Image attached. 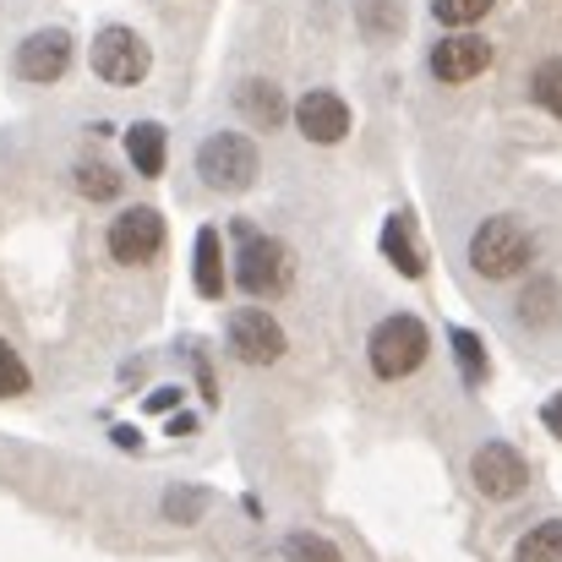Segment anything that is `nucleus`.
Segmentation results:
<instances>
[{
	"label": "nucleus",
	"mask_w": 562,
	"mask_h": 562,
	"mask_svg": "<svg viewBox=\"0 0 562 562\" xmlns=\"http://www.w3.org/2000/svg\"><path fill=\"white\" fill-rule=\"evenodd\" d=\"M279 552H284V562H345V552L328 536H317V530H290Z\"/></svg>",
	"instance_id": "4be33fe9"
},
{
	"label": "nucleus",
	"mask_w": 562,
	"mask_h": 562,
	"mask_svg": "<svg viewBox=\"0 0 562 562\" xmlns=\"http://www.w3.org/2000/svg\"><path fill=\"white\" fill-rule=\"evenodd\" d=\"M530 104L547 110L552 121H562V55L536 60V71H530Z\"/></svg>",
	"instance_id": "6ab92c4d"
},
{
	"label": "nucleus",
	"mask_w": 562,
	"mask_h": 562,
	"mask_svg": "<svg viewBox=\"0 0 562 562\" xmlns=\"http://www.w3.org/2000/svg\"><path fill=\"white\" fill-rule=\"evenodd\" d=\"M530 481H536V464L525 459V448H514L503 437H492L470 453V486L486 503H519L530 492Z\"/></svg>",
	"instance_id": "39448f33"
},
{
	"label": "nucleus",
	"mask_w": 562,
	"mask_h": 562,
	"mask_svg": "<svg viewBox=\"0 0 562 562\" xmlns=\"http://www.w3.org/2000/svg\"><path fill=\"white\" fill-rule=\"evenodd\" d=\"M77 191H82L88 202H115V196H121V176H115L110 165H99V159H82V165H77Z\"/></svg>",
	"instance_id": "b1692460"
},
{
	"label": "nucleus",
	"mask_w": 562,
	"mask_h": 562,
	"mask_svg": "<svg viewBox=\"0 0 562 562\" xmlns=\"http://www.w3.org/2000/svg\"><path fill=\"white\" fill-rule=\"evenodd\" d=\"M110 257L126 262V268H143L165 251V213L159 207H121L110 218V235H104Z\"/></svg>",
	"instance_id": "6e6552de"
},
{
	"label": "nucleus",
	"mask_w": 562,
	"mask_h": 562,
	"mask_svg": "<svg viewBox=\"0 0 562 562\" xmlns=\"http://www.w3.org/2000/svg\"><path fill=\"white\" fill-rule=\"evenodd\" d=\"M229 235H235V268H229V279H235L251 301H279V295L295 284V251H290L279 235L251 229L246 218H235Z\"/></svg>",
	"instance_id": "f03ea898"
},
{
	"label": "nucleus",
	"mask_w": 562,
	"mask_h": 562,
	"mask_svg": "<svg viewBox=\"0 0 562 562\" xmlns=\"http://www.w3.org/2000/svg\"><path fill=\"white\" fill-rule=\"evenodd\" d=\"M27 382H33V376H27V367H22V356L0 339V398H22Z\"/></svg>",
	"instance_id": "393cba45"
},
{
	"label": "nucleus",
	"mask_w": 562,
	"mask_h": 562,
	"mask_svg": "<svg viewBox=\"0 0 562 562\" xmlns=\"http://www.w3.org/2000/svg\"><path fill=\"white\" fill-rule=\"evenodd\" d=\"M191 431H196V415H187V409L170 415V437H191Z\"/></svg>",
	"instance_id": "cd10ccee"
},
{
	"label": "nucleus",
	"mask_w": 562,
	"mask_h": 562,
	"mask_svg": "<svg viewBox=\"0 0 562 562\" xmlns=\"http://www.w3.org/2000/svg\"><path fill=\"white\" fill-rule=\"evenodd\" d=\"M464 257H470V273H475V279H486V284H514V279H525V273L541 262V235H536L530 218H519V213H492V218L475 224Z\"/></svg>",
	"instance_id": "f257e3e1"
},
{
	"label": "nucleus",
	"mask_w": 562,
	"mask_h": 562,
	"mask_svg": "<svg viewBox=\"0 0 562 562\" xmlns=\"http://www.w3.org/2000/svg\"><path fill=\"white\" fill-rule=\"evenodd\" d=\"M126 159H132V170H137L143 181H159L165 165H170V132H165L159 121L126 126Z\"/></svg>",
	"instance_id": "dca6fc26"
},
{
	"label": "nucleus",
	"mask_w": 562,
	"mask_h": 562,
	"mask_svg": "<svg viewBox=\"0 0 562 562\" xmlns=\"http://www.w3.org/2000/svg\"><path fill=\"white\" fill-rule=\"evenodd\" d=\"M181 398H187V387L165 382V387H154V393H148V409H154V415H170V409H176Z\"/></svg>",
	"instance_id": "a878e982"
},
{
	"label": "nucleus",
	"mask_w": 562,
	"mask_h": 562,
	"mask_svg": "<svg viewBox=\"0 0 562 562\" xmlns=\"http://www.w3.org/2000/svg\"><path fill=\"white\" fill-rule=\"evenodd\" d=\"M514 323L530 328V334H547L562 323V284L552 273H536L519 295H514Z\"/></svg>",
	"instance_id": "ddd939ff"
},
{
	"label": "nucleus",
	"mask_w": 562,
	"mask_h": 562,
	"mask_svg": "<svg viewBox=\"0 0 562 562\" xmlns=\"http://www.w3.org/2000/svg\"><path fill=\"white\" fill-rule=\"evenodd\" d=\"M88 60H93V77L110 82V88H137V82L154 71V49H148V38H143L137 27H121V22H110V27L93 33Z\"/></svg>",
	"instance_id": "423d86ee"
},
{
	"label": "nucleus",
	"mask_w": 562,
	"mask_h": 562,
	"mask_svg": "<svg viewBox=\"0 0 562 562\" xmlns=\"http://www.w3.org/2000/svg\"><path fill=\"white\" fill-rule=\"evenodd\" d=\"M492 38H481V33H448V38H437L431 44V55H426V71L437 77V82H448V88H459V82H475L486 66H492Z\"/></svg>",
	"instance_id": "9d476101"
},
{
	"label": "nucleus",
	"mask_w": 562,
	"mask_h": 562,
	"mask_svg": "<svg viewBox=\"0 0 562 562\" xmlns=\"http://www.w3.org/2000/svg\"><path fill=\"white\" fill-rule=\"evenodd\" d=\"M235 110H240L257 132H279V126L290 121V99H284L279 82H268V77H246V82L235 88Z\"/></svg>",
	"instance_id": "4468645a"
},
{
	"label": "nucleus",
	"mask_w": 562,
	"mask_h": 562,
	"mask_svg": "<svg viewBox=\"0 0 562 562\" xmlns=\"http://www.w3.org/2000/svg\"><path fill=\"white\" fill-rule=\"evenodd\" d=\"M448 350H453V367L470 387H486L492 382V356H486V339L475 328H448Z\"/></svg>",
	"instance_id": "f3484780"
},
{
	"label": "nucleus",
	"mask_w": 562,
	"mask_h": 562,
	"mask_svg": "<svg viewBox=\"0 0 562 562\" xmlns=\"http://www.w3.org/2000/svg\"><path fill=\"white\" fill-rule=\"evenodd\" d=\"M426 356H431V328L415 312H393L367 334V361H372V376H382V382L415 376L426 367Z\"/></svg>",
	"instance_id": "7ed1b4c3"
},
{
	"label": "nucleus",
	"mask_w": 562,
	"mask_h": 562,
	"mask_svg": "<svg viewBox=\"0 0 562 562\" xmlns=\"http://www.w3.org/2000/svg\"><path fill=\"white\" fill-rule=\"evenodd\" d=\"M492 11H497V0H431V16H437L448 33H475Z\"/></svg>",
	"instance_id": "aec40b11"
},
{
	"label": "nucleus",
	"mask_w": 562,
	"mask_h": 562,
	"mask_svg": "<svg viewBox=\"0 0 562 562\" xmlns=\"http://www.w3.org/2000/svg\"><path fill=\"white\" fill-rule=\"evenodd\" d=\"M514 562H562V519H541L519 536Z\"/></svg>",
	"instance_id": "a211bd4d"
},
{
	"label": "nucleus",
	"mask_w": 562,
	"mask_h": 562,
	"mask_svg": "<svg viewBox=\"0 0 562 562\" xmlns=\"http://www.w3.org/2000/svg\"><path fill=\"white\" fill-rule=\"evenodd\" d=\"M356 11H361V33L367 38H398V27H404L398 0H356Z\"/></svg>",
	"instance_id": "5701e85b"
},
{
	"label": "nucleus",
	"mask_w": 562,
	"mask_h": 562,
	"mask_svg": "<svg viewBox=\"0 0 562 562\" xmlns=\"http://www.w3.org/2000/svg\"><path fill=\"white\" fill-rule=\"evenodd\" d=\"M207 503H213L207 486H170L165 503H159V514H165L170 525H196V519L207 514Z\"/></svg>",
	"instance_id": "412c9836"
},
{
	"label": "nucleus",
	"mask_w": 562,
	"mask_h": 562,
	"mask_svg": "<svg viewBox=\"0 0 562 562\" xmlns=\"http://www.w3.org/2000/svg\"><path fill=\"white\" fill-rule=\"evenodd\" d=\"M541 426H547V431H552V437L562 442V387L552 393V398H547V404H541Z\"/></svg>",
	"instance_id": "bb28decb"
},
{
	"label": "nucleus",
	"mask_w": 562,
	"mask_h": 562,
	"mask_svg": "<svg viewBox=\"0 0 562 562\" xmlns=\"http://www.w3.org/2000/svg\"><path fill=\"white\" fill-rule=\"evenodd\" d=\"M224 345L240 367H279L284 350H290V339H284V328L273 323L268 306H235L224 317Z\"/></svg>",
	"instance_id": "0eeeda50"
},
{
	"label": "nucleus",
	"mask_w": 562,
	"mask_h": 562,
	"mask_svg": "<svg viewBox=\"0 0 562 562\" xmlns=\"http://www.w3.org/2000/svg\"><path fill=\"white\" fill-rule=\"evenodd\" d=\"M71 49H77V44H71L66 27H38V33H27V38L16 44V77L49 88V82H60V77L71 71Z\"/></svg>",
	"instance_id": "9b49d317"
},
{
	"label": "nucleus",
	"mask_w": 562,
	"mask_h": 562,
	"mask_svg": "<svg viewBox=\"0 0 562 562\" xmlns=\"http://www.w3.org/2000/svg\"><path fill=\"white\" fill-rule=\"evenodd\" d=\"M376 246H382V262H393L404 279H426V251H420V240H415V213H404V207L387 213Z\"/></svg>",
	"instance_id": "f8f14e48"
},
{
	"label": "nucleus",
	"mask_w": 562,
	"mask_h": 562,
	"mask_svg": "<svg viewBox=\"0 0 562 562\" xmlns=\"http://www.w3.org/2000/svg\"><path fill=\"white\" fill-rule=\"evenodd\" d=\"M115 442H121V448H137L143 437H137V426H115Z\"/></svg>",
	"instance_id": "c85d7f7f"
},
{
	"label": "nucleus",
	"mask_w": 562,
	"mask_h": 562,
	"mask_svg": "<svg viewBox=\"0 0 562 562\" xmlns=\"http://www.w3.org/2000/svg\"><path fill=\"white\" fill-rule=\"evenodd\" d=\"M191 284H196L202 301H224L229 273H224V235H218L213 224L196 229V246H191Z\"/></svg>",
	"instance_id": "2eb2a0df"
},
{
	"label": "nucleus",
	"mask_w": 562,
	"mask_h": 562,
	"mask_svg": "<svg viewBox=\"0 0 562 562\" xmlns=\"http://www.w3.org/2000/svg\"><path fill=\"white\" fill-rule=\"evenodd\" d=\"M290 121H295V132H301L306 143H317V148L345 143V137H350V126H356L350 104H345L334 88H312V93H301V99L290 104Z\"/></svg>",
	"instance_id": "1a4fd4ad"
},
{
	"label": "nucleus",
	"mask_w": 562,
	"mask_h": 562,
	"mask_svg": "<svg viewBox=\"0 0 562 562\" xmlns=\"http://www.w3.org/2000/svg\"><path fill=\"white\" fill-rule=\"evenodd\" d=\"M196 176L207 191H251L262 176V154L246 132H207L196 143Z\"/></svg>",
	"instance_id": "20e7f679"
}]
</instances>
